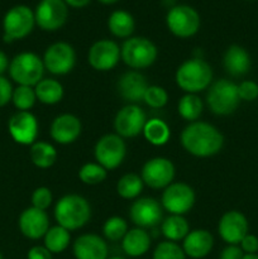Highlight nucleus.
<instances>
[{"instance_id":"obj_1","label":"nucleus","mask_w":258,"mask_h":259,"mask_svg":"<svg viewBox=\"0 0 258 259\" xmlns=\"http://www.w3.org/2000/svg\"><path fill=\"white\" fill-rule=\"evenodd\" d=\"M181 144L192 156L206 158L222 151L224 137L211 124L192 121L182 131Z\"/></svg>"},{"instance_id":"obj_2","label":"nucleus","mask_w":258,"mask_h":259,"mask_svg":"<svg viewBox=\"0 0 258 259\" xmlns=\"http://www.w3.org/2000/svg\"><path fill=\"white\" fill-rule=\"evenodd\" d=\"M175 80L186 94H197L212 83V70L202 57H192L179 66Z\"/></svg>"},{"instance_id":"obj_3","label":"nucleus","mask_w":258,"mask_h":259,"mask_svg":"<svg viewBox=\"0 0 258 259\" xmlns=\"http://www.w3.org/2000/svg\"><path fill=\"white\" fill-rule=\"evenodd\" d=\"M91 218V206L85 197L68 194L61 197L55 206V219L68 232L81 229Z\"/></svg>"},{"instance_id":"obj_4","label":"nucleus","mask_w":258,"mask_h":259,"mask_svg":"<svg viewBox=\"0 0 258 259\" xmlns=\"http://www.w3.org/2000/svg\"><path fill=\"white\" fill-rule=\"evenodd\" d=\"M239 103L238 85L233 81L222 78L207 89L206 104L215 115H230L237 110Z\"/></svg>"},{"instance_id":"obj_5","label":"nucleus","mask_w":258,"mask_h":259,"mask_svg":"<svg viewBox=\"0 0 258 259\" xmlns=\"http://www.w3.org/2000/svg\"><path fill=\"white\" fill-rule=\"evenodd\" d=\"M43 60L33 52H22L15 56L9 65V75L13 81L22 86L34 88L43 78Z\"/></svg>"},{"instance_id":"obj_6","label":"nucleus","mask_w":258,"mask_h":259,"mask_svg":"<svg viewBox=\"0 0 258 259\" xmlns=\"http://www.w3.org/2000/svg\"><path fill=\"white\" fill-rule=\"evenodd\" d=\"M158 51L151 39L144 37H131L120 47V58L128 67L142 70L153 65Z\"/></svg>"},{"instance_id":"obj_7","label":"nucleus","mask_w":258,"mask_h":259,"mask_svg":"<svg viewBox=\"0 0 258 259\" xmlns=\"http://www.w3.org/2000/svg\"><path fill=\"white\" fill-rule=\"evenodd\" d=\"M34 24V12L27 5H15L8 10L3 19L4 42L23 39L30 34Z\"/></svg>"},{"instance_id":"obj_8","label":"nucleus","mask_w":258,"mask_h":259,"mask_svg":"<svg viewBox=\"0 0 258 259\" xmlns=\"http://www.w3.org/2000/svg\"><path fill=\"white\" fill-rule=\"evenodd\" d=\"M95 159L106 171L115 169L123 163L126 154L124 139L118 134H105L101 137L94 148Z\"/></svg>"},{"instance_id":"obj_9","label":"nucleus","mask_w":258,"mask_h":259,"mask_svg":"<svg viewBox=\"0 0 258 259\" xmlns=\"http://www.w3.org/2000/svg\"><path fill=\"white\" fill-rule=\"evenodd\" d=\"M200 15L189 5H175L168 10L166 24L169 32L179 38L192 37L200 29Z\"/></svg>"},{"instance_id":"obj_10","label":"nucleus","mask_w":258,"mask_h":259,"mask_svg":"<svg viewBox=\"0 0 258 259\" xmlns=\"http://www.w3.org/2000/svg\"><path fill=\"white\" fill-rule=\"evenodd\" d=\"M195 191L184 182H172L163 190L161 205L171 215H185L195 204Z\"/></svg>"},{"instance_id":"obj_11","label":"nucleus","mask_w":258,"mask_h":259,"mask_svg":"<svg viewBox=\"0 0 258 259\" xmlns=\"http://www.w3.org/2000/svg\"><path fill=\"white\" fill-rule=\"evenodd\" d=\"M42 60L48 72L53 75H66L75 67L76 53L70 43L56 42L46 50Z\"/></svg>"},{"instance_id":"obj_12","label":"nucleus","mask_w":258,"mask_h":259,"mask_svg":"<svg viewBox=\"0 0 258 259\" xmlns=\"http://www.w3.org/2000/svg\"><path fill=\"white\" fill-rule=\"evenodd\" d=\"M35 24L43 30L53 32L63 27L68 18V7L63 0H42L34 12Z\"/></svg>"},{"instance_id":"obj_13","label":"nucleus","mask_w":258,"mask_h":259,"mask_svg":"<svg viewBox=\"0 0 258 259\" xmlns=\"http://www.w3.org/2000/svg\"><path fill=\"white\" fill-rule=\"evenodd\" d=\"M147 116L143 109L137 104H128L116 113L114 129L121 138H134L143 133Z\"/></svg>"},{"instance_id":"obj_14","label":"nucleus","mask_w":258,"mask_h":259,"mask_svg":"<svg viewBox=\"0 0 258 259\" xmlns=\"http://www.w3.org/2000/svg\"><path fill=\"white\" fill-rule=\"evenodd\" d=\"M141 177L143 184L153 190L166 189L175 179V166L168 158L156 157L144 163Z\"/></svg>"},{"instance_id":"obj_15","label":"nucleus","mask_w":258,"mask_h":259,"mask_svg":"<svg viewBox=\"0 0 258 259\" xmlns=\"http://www.w3.org/2000/svg\"><path fill=\"white\" fill-rule=\"evenodd\" d=\"M129 218L137 228H156L162 223V206L153 197L137 199L131 205Z\"/></svg>"},{"instance_id":"obj_16","label":"nucleus","mask_w":258,"mask_h":259,"mask_svg":"<svg viewBox=\"0 0 258 259\" xmlns=\"http://www.w3.org/2000/svg\"><path fill=\"white\" fill-rule=\"evenodd\" d=\"M38 120L30 111H18L8 123L10 137L17 143L32 146L38 136Z\"/></svg>"},{"instance_id":"obj_17","label":"nucleus","mask_w":258,"mask_h":259,"mask_svg":"<svg viewBox=\"0 0 258 259\" xmlns=\"http://www.w3.org/2000/svg\"><path fill=\"white\" fill-rule=\"evenodd\" d=\"M88 60L94 70L110 71L121 60L120 48L114 40L100 39L90 47Z\"/></svg>"},{"instance_id":"obj_18","label":"nucleus","mask_w":258,"mask_h":259,"mask_svg":"<svg viewBox=\"0 0 258 259\" xmlns=\"http://www.w3.org/2000/svg\"><path fill=\"white\" fill-rule=\"evenodd\" d=\"M248 220L244 214L237 210L227 211L219 220L218 232L228 245H239L248 234Z\"/></svg>"},{"instance_id":"obj_19","label":"nucleus","mask_w":258,"mask_h":259,"mask_svg":"<svg viewBox=\"0 0 258 259\" xmlns=\"http://www.w3.org/2000/svg\"><path fill=\"white\" fill-rule=\"evenodd\" d=\"M19 230L28 239H40L50 229V218L43 210L30 206L20 214L18 220Z\"/></svg>"},{"instance_id":"obj_20","label":"nucleus","mask_w":258,"mask_h":259,"mask_svg":"<svg viewBox=\"0 0 258 259\" xmlns=\"http://www.w3.org/2000/svg\"><path fill=\"white\" fill-rule=\"evenodd\" d=\"M148 86L146 77L134 70L124 72L116 83L119 95L131 104H137L143 100Z\"/></svg>"},{"instance_id":"obj_21","label":"nucleus","mask_w":258,"mask_h":259,"mask_svg":"<svg viewBox=\"0 0 258 259\" xmlns=\"http://www.w3.org/2000/svg\"><path fill=\"white\" fill-rule=\"evenodd\" d=\"M81 125L80 119L73 114H61L53 119L51 124V137L58 144H71L80 137Z\"/></svg>"},{"instance_id":"obj_22","label":"nucleus","mask_w":258,"mask_h":259,"mask_svg":"<svg viewBox=\"0 0 258 259\" xmlns=\"http://www.w3.org/2000/svg\"><path fill=\"white\" fill-rule=\"evenodd\" d=\"M108 244L96 234H82L73 243L76 259H108Z\"/></svg>"},{"instance_id":"obj_23","label":"nucleus","mask_w":258,"mask_h":259,"mask_svg":"<svg viewBox=\"0 0 258 259\" xmlns=\"http://www.w3.org/2000/svg\"><path fill=\"white\" fill-rule=\"evenodd\" d=\"M214 247V238L211 233L205 229H196L190 232L182 242V249L187 257L201 259L206 257Z\"/></svg>"},{"instance_id":"obj_24","label":"nucleus","mask_w":258,"mask_h":259,"mask_svg":"<svg viewBox=\"0 0 258 259\" xmlns=\"http://www.w3.org/2000/svg\"><path fill=\"white\" fill-rule=\"evenodd\" d=\"M223 65L225 71L233 77H242L247 75L252 66L249 53L238 45H232L224 53Z\"/></svg>"},{"instance_id":"obj_25","label":"nucleus","mask_w":258,"mask_h":259,"mask_svg":"<svg viewBox=\"0 0 258 259\" xmlns=\"http://www.w3.org/2000/svg\"><path fill=\"white\" fill-rule=\"evenodd\" d=\"M151 247V235L142 228H134L126 232L121 239V248L129 257H142Z\"/></svg>"},{"instance_id":"obj_26","label":"nucleus","mask_w":258,"mask_h":259,"mask_svg":"<svg viewBox=\"0 0 258 259\" xmlns=\"http://www.w3.org/2000/svg\"><path fill=\"white\" fill-rule=\"evenodd\" d=\"M34 91L37 100L46 105H55L63 98V86L55 78H42L34 86Z\"/></svg>"},{"instance_id":"obj_27","label":"nucleus","mask_w":258,"mask_h":259,"mask_svg":"<svg viewBox=\"0 0 258 259\" xmlns=\"http://www.w3.org/2000/svg\"><path fill=\"white\" fill-rule=\"evenodd\" d=\"M108 28L111 34L118 38H131L133 34L136 23L131 13L125 10H115L108 19Z\"/></svg>"},{"instance_id":"obj_28","label":"nucleus","mask_w":258,"mask_h":259,"mask_svg":"<svg viewBox=\"0 0 258 259\" xmlns=\"http://www.w3.org/2000/svg\"><path fill=\"white\" fill-rule=\"evenodd\" d=\"M161 233L169 242L184 240L190 233V225L184 215H169L161 223Z\"/></svg>"},{"instance_id":"obj_29","label":"nucleus","mask_w":258,"mask_h":259,"mask_svg":"<svg viewBox=\"0 0 258 259\" xmlns=\"http://www.w3.org/2000/svg\"><path fill=\"white\" fill-rule=\"evenodd\" d=\"M30 159L38 168H48L57 159V151L47 142H34L30 146Z\"/></svg>"},{"instance_id":"obj_30","label":"nucleus","mask_w":258,"mask_h":259,"mask_svg":"<svg viewBox=\"0 0 258 259\" xmlns=\"http://www.w3.org/2000/svg\"><path fill=\"white\" fill-rule=\"evenodd\" d=\"M143 136L153 146H163L171 137V131L166 121L158 118L147 120L143 128Z\"/></svg>"},{"instance_id":"obj_31","label":"nucleus","mask_w":258,"mask_h":259,"mask_svg":"<svg viewBox=\"0 0 258 259\" xmlns=\"http://www.w3.org/2000/svg\"><path fill=\"white\" fill-rule=\"evenodd\" d=\"M43 239H45V247L51 253H62L63 250L67 249L70 244L71 235L67 229L61 225H56L48 229Z\"/></svg>"},{"instance_id":"obj_32","label":"nucleus","mask_w":258,"mask_h":259,"mask_svg":"<svg viewBox=\"0 0 258 259\" xmlns=\"http://www.w3.org/2000/svg\"><path fill=\"white\" fill-rule=\"evenodd\" d=\"M143 180L137 174H126L116 184V192L125 200L137 199L143 191Z\"/></svg>"},{"instance_id":"obj_33","label":"nucleus","mask_w":258,"mask_h":259,"mask_svg":"<svg viewBox=\"0 0 258 259\" xmlns=\"http://www.w3.org/2000/svg\"><path fill=\"white\" fill-rule=\"evenodd\" d=\"M202 101L196 94H185L179 101V106H177V110H179L180 116L185 120L190 121H197V119L200 118L202 113Z\"/></svg>"},{"instance_id":"obj_34","label":"nucleus","mask_w":258,"mask_h":259,"mask_svg":"<svg viewBox=\"0 0 258 259\" xmlns=\"http://www.w3.org/2000/svg\"><path fill=\"white\" fill-rule=\"evenodd\" d=\"M12 101L19 111H29V109H32L37 101L34 88L19 85L13 90Z\"/></svg>"},{"instance_id":"obj_35","label":"nucleus","mask_w":258,"mask_h":259,"mask_svg":"<svg viewBox=\"0 0 258 259\" xmlns=\"http://www.w3.org/2000/svg\"><path fill=\"white\" fill-rule=\"evenodd\" d=\"M128 232V223L120 217H111L105 222L103 227V233L105 239L110 242H118L124 238Z\"/></svg>"},{"instance_id":"obj_36","label":"nucleus","mask_w":258,"mask_h":259,"mask_svg":"<svg viewBox=\"0 0 258 259\" xmlns=\"http://www.w3.org/2000/svg\"><path fill=\"white\" fill-rule=\"evenodd\" d=\"M108 176V171L103 166L96 163H85L78 171V179L86 185H98L101 184Z\"/></svg>"},{"instance_id":"obj_37","label":"nucleus","mask_w":258,"mask_h":259,"mask_svg":"<svg viewBox=\"0 0 258 259\" xmlns=\"http://www.w3.org/2000/svg\"><path fill=\"white\" fill-rule=\"evenodd\" d=\"M153 259H186V254L177 243L166 240L157 245L153 252Z\"/></svg>"},{"instance_id":"obj_38","label":"nucleus","mask_w":258,"mask_h":259,"mask_svg":"<svg viewBox=\"0 0 258 259\" xmlns=\"http://www.w3.org/2000/svg\"><path fill=\"white\" fill-rule=\"evenodd\" d=\"M144 103L149 106V108L153 109H161L168 101V94L164 90L163 88L157 85L148 86L146 94H144Z\"/></svg>"},{"instance_id":"obj_39","label":"nucleus","mask_w":258,"mask_h":259,"mask_svg":"<svg viewBox=\"0 0 258 259\" xmlns=\"http://www.w3.org/2000/svg\"><path fill=\"white\" fill-rule=\"evenodd\" d=\"M53 201L52 192L48 187H38L33 191L32 194V206L35 207V209H39L46 211L48 207L51 206Z\"/></svg>"},{"instance_id":"obj_40","label":"nucleus","mask_w":258,"mask_h":259,"mask_svg":"<svg viewBox=\"0 0 258 259\" xmlns=\"http://www.w3.org/2000/svg\"><path fill=\"white\" fill-rule=\"evenodd\" d=\"M238 94L240 101H254L258 98V83L250 80L242 81L238 85Z\"/></svg>"},{"instance_id":"obj_41","label":"nucleus","mask_w":258,"mask_h":259,"mask_svg":"<svg viewBox=\"0 0 258 259\" xmlns=\"http://www.w3.org/2000/svg\"><path fill=\"white\" fill-rule=\"evenodd\" d=\"M13 90L14 89H13L10 81L4 76H0V108L12 101Z\"/></svg>"},{"instance_id":"obj_42","label":"nucleus","mask_w":258,"mask_h":259,"mask_svg":"<svg viewBox=\"0 0 258 259\" xmlns=\"http://www.w3.org/2000/svg\"><path fill=\"white\" fill-rule=\"evenodd\" d=\"M239 247L245 254H250V253H257L258 252V238L255 235L249 234L248 233L242 242L239 243Z\"/></svg>"},{"instance_id":"obj_43","label":"nucleus","mask_w":258,"mask_h":259,"mask_svg":"<svg viewBox=\"0 0 258 259\" xmlns=\"http://www.w3.org/2000/svg\"><path fill=\"white\" fill-rule=\"evenodd\" d=\"M28 259H52V253L45 245H35L28 250Z\"/></svg>"},{"instance_id":"obj_44","label":"nucleus","mask_w":258,"mask_h":259,"mask_svg":"<svg viewBox=\"0 0 258 259\" xmlns=\"http://www.w3.org/2000/svg\"><path fill=\"white\" fill-rule=\"evenodd\" d=\"M243 255L244 252L239 245H228L222 250L219 259H243Z\"/></svg>"},{"instance_id":"obj_45","label":"nucleus","mask_w":258,"mask_h":259,"mask_svg":"<svg viewBox=\"0 0 258 259\" xmlns=\"http://www.w3.org/2000/svg\"><path fill=\"white\" fill-rule=\"evenodd\" d=\"M9 58L8 56L5 55L3 51H0V76H3V73L5 72L7 70H9Z\"/></svg>"},{"instance_id":"obj_46","label":"nucleus","mask_w":258,"mask_h":259,"mask_svg":"<svg viewBox=\"0 0 258 259\" xmlns=\"http://www.w3.org/2000/svg\"><path fill=\"white\" fill-rule=\"evenodd\" d=\"M63 2L67 4V7H72V8H77V9H80V8H85L86 5H89V3H90L91 0H63Z\"/></svg>"},{"instance_id":"obj_47","label":"nucleus","mask_w":258,"mask_h":259,"mask_svg":"<svg viewBox=\"0 0 258 259\" xmlns=\"http://www.w3.org/2000/svg\"><path fill=\"white\" fill-rule=\"evenodd\" d=\"M243 259H258V254L257 253H250V254H245L244 253Z\"/></svg>"},{"instance_id":"obj_48","label":"nucleus","mask_w":258,"mask_h":259,"mask_svg":"<svg viewBox=\"0 0 258 259\" xmlns=\"http://www.w3.org/2000/svg\"><path fill=\"white\" fill-rule=\"evenodd\" d=\"M100 3H103V4H114V3H116L118 0H99Z\"/></svg>"},{"instance_id":"obj_49","label":"nucleus","mask_w":258,"mask_h":259,"mask_svg":"<svg viewBox=\"0 0 258 259\" xmlns=\"http://www.w3.org/2000/svg\"><path fill=\"white\" fill-rule=\"evenodd\" d=\"M108 259H125V258H123V257H118V255H115V257H110V258L108 257Z\"/></svg>"},{"instance_id":"obj_50","label":"nucleus","mask_w":258,"mask_h":259,"mask_svg":"<svg viewBox=\"0 0 258 259\" xmlns=\"http://www.w3.org/2000/svg\"><path fill=\"white\" fill-rule=\"evenodd\" d=\"M0 259H3V255H2V253H0Z\"/></svg>"}]
</instances>
